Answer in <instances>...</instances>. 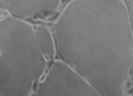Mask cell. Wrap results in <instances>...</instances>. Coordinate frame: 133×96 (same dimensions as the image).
<instances>
[{
    "mask_svg": "<svg viewBox=\"0 0 133 96\" xmlns=\"http://www.w3.org/2000/svg\"><path fill=\"white\" fill-rule=\"evenodd\" d=\"M57 57L104 96L133 77V24L125 0H71L53 26Z\"/></svg>",
    "mask_w": 133,
    "mask_h": 96,
    "instance_id": "1",
    "label": "cell"
},
{
    "mask_svg": "<svg viewBox=\"0 0 133 96\" xmlns=\"http://www.w3.org/2000/svg\"><path fill=\"white\" fill-rule=\"evenodd\" d=\"M49 63L33 24L10 16L0 18V96H29Z\"/></svg>",
    "mask_w": 133,
    "mask_h": 96,
    "instance_id": "2",
    "label": "cell"
},
{
    "mask_svg": "<svg viewBox=\"0 0 133 96\" xmlns=\"http://www.w3.org/2000/svg\"><path fill=\"white\" fill-rule=\"evenodd\" d=\"M71 0H0V10L21 19H41L55 14Z\"/></svg>",
    "mask_w": 133,
    "mask_h": 96,
    "instance_id": "3",
    "label": "cell"
},
{
    "mask_svg": "<svg viewBox=\"0 0 133 96\" xmlns=\"http://www.w3.org/2000/svg\"><path fill=\"white\" fill-rule=\"evenodd\" d=\"M35 29L43 51L45 54L46 57L53 63L54 61H55L54 59L57 56L56 43L53 30L49 29L47 26L43 25V24L35 25Z\"/></svg>",
    "mask_w": 133,
    "mask_h": 96,
    "instance_id": "4",
    "label": "cell"
},
{
    "mask_svg": "<svg viewBox=\"0 0 133 96\" xmlns=\"http://www.w3.org/2000/svg\"><path fill=\"white\" fill-rule=\"evenodd\" d=\"M75 96H104V95H102L96 88H94L91 84H89L85 87L82 88Z\"/></svg>",
    "mask_w": 133,
    "mask_h": 96,
    "instance_id": "5",
    "label": "cell"
},
{
    "mask_svg": "<svg viewBox=\"0 0 133 96\" xmlns=\"http://www.w3.org/2000/svg\"><path fill=\"white\" fill-rule=\"evenodd\" d=\"M129 96H133V77H132L131 82H130V93H129Z\"/></svg>",
    "mask_w": 133,
    "mask_h": 96,
    "instance_id": "6",
    "label": "cell"
}]
</instances>
